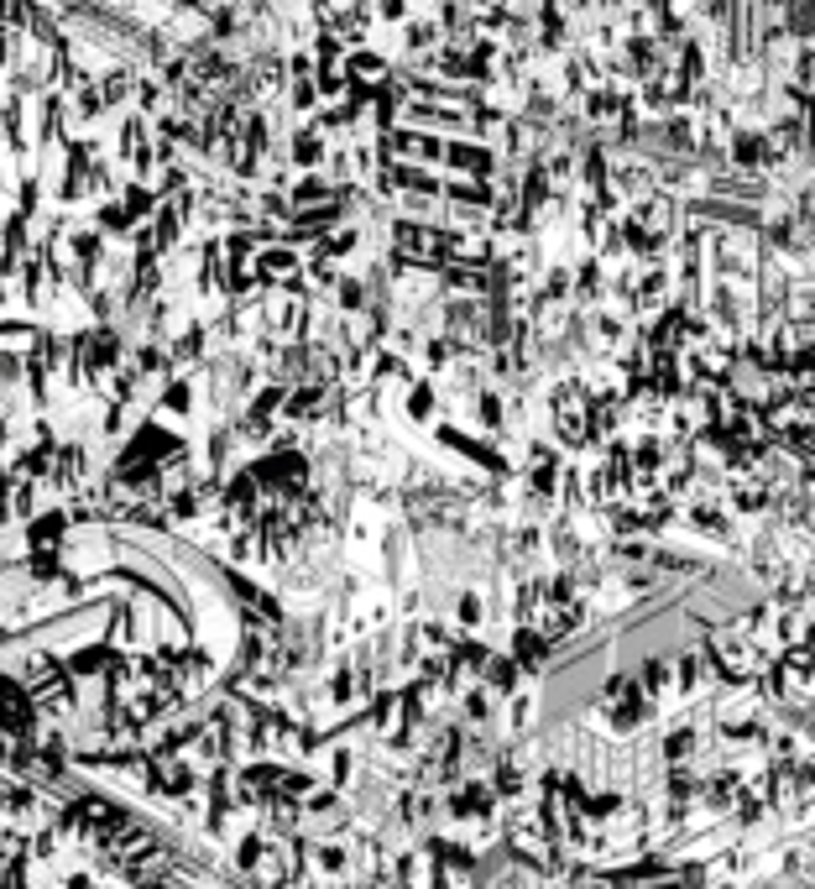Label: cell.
Returning <instances> with one entry per match:
<instances>
[{"label":"cell","mask_w":815,"mask_h":889,"mask_svg":"<svg viewBox=\"0 0 815 889\" xmlns=\"http://www.w3.org/2000/svg\"><path fill=\"white\" fill-rule=\"evenodd\" d=\"M701 743H706L701 722H674L664 733V743H659V759L664 764H690L695 754H701Z\"/></svg>","instance_id":"1"}]
</instances>
